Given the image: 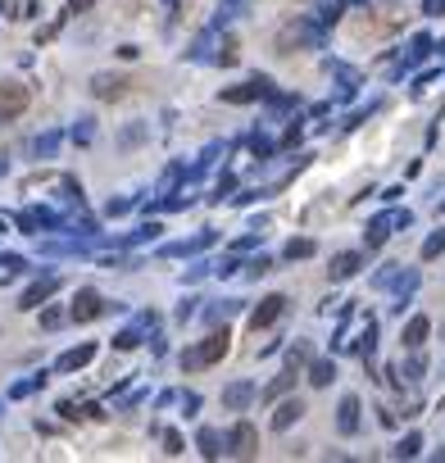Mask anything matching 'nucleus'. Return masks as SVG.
<instances>
[{
	"mask_svg": "<svg viewBox=\"0 0 445 463\" xmlns=\"http://www.w3.org/2000/svg\"><path fill=\"white\" fill-rule=\"evenodd\" d=\"M232 350V332H227V327H222V332H218V327H214V332H209L205 336V341H200V345H191V350H182V373H196V368H214V363L222 359V354H227Z\"/></svg>",
	"mask_w": 445,
	"mask_h": 463,
	"instance_id": "f257e3e1",
	"label": "nucleus"
},
{
	"mask_svg": "<svg viewBox=\"0 0 445 463\" xmlns=\"http://www.w3.org/2000/svg\"><path fill=\"white\" fill-rule=\"evenodd\" d=\"M60 141H64V132H41V137L32 141V154H36V159H55Z\"/></svg>",
	"mask_w": 445,
	"mask_h": 463,
	"instance_id": "bb28decb",
	"label": "nucleus"
},
{
	"mask_svg": "<svg viewBox=\"0 0 445 463\" xmlns=\"http://www.w3.org/2000/svg\"><path fill=\"white\" fill-rule=\"evenodd\" d=\"M300 418H305V404H300V400H282V404H277V413H273V431L295 427Z\"/></svg>",
	"mask_w": 445,
	"mask_h": 463,
	"instance_id": "f3484780",
	"label": "nucleus"
},
{
	"mask_svg": "<svg viewBox=\"0 0 445 463\" xmlns=\"http://www.w3.org/2000/svg\"><path fill=\"white\" fill-rule=\"evenodd\" d=\"M200 409V395L196 391H182V413H187V418H191V413H196Z\"/></svg>",
	"mask_w": 445,
	"mask_h": 463,
	"instance_id": "864d4df0",
	"label": "nucleus"
},
{
	"mask_svg": "<svg viewBox=\"0 0 445 463\" xmlns=\"http://www.w3.org/2000/svg\"><path fill=\"white\" fill-rule=\"evenodd\" d=\"M282 314H286V295H264V300L250 309V327H255V332H264V327H273Z\"/></svg>",
	"mask_w": 445,
	"mask_h": 463,
	"instance_id": "9d476101",
	"label": "nucleus"
},
{
	"mask_svg": "<svg viewBox=\"0 0 445 463\" xmlns=\"http://www.w3.org/2000/svg\"><path fill=\"white\" fill-rule=\"evenodd\" d=\"M323 27H327L323 18H318V23H314V18H295V23H286L282 32H277V51L291 55L295 46H309V51H318V46H323Z\"/></svg>",
	"mask_w": 445,
	"mask_h": 463,
	"instance_id": "f03ea898",
	"label": "nucleus"
},
{
	"mask_svg": "<svg viewBox=\"0 0 445 463\" xmlns=\"http://www.w3.org/2000/svg\"><path fill=\"white\" fill-rule=\"evenodd\" d=\"M214 241H218V232L205 227V232H196L191 241H168V246H159V259H196L200 250H209Z\"/></svg>",
	"mask_w": 445,
	"mask_h": 463,
	"instance_id": "39448f33",
	"label": "nucleus"
},
{
	"mask_svg": "<svg viewBox=\"0 0 445 463\" xmlns=\"http://www.w3.org/2000/svg\"><path fill=\"white\" fill-rule=\"evenodd\" d=\"M69 318H73L69 309H60V304H41V332H60Z\"/></svg>",
	"mask_w": 445,
	"mask_h": 463,
	"instance_id": "393cba45",
	"label": "nucleus"
},
{
	"mask_svg": "<svg viewBox=\"0 0 445 463\" xmlns=\"http://www.w3.org/2000/svg\"><path fill=\"white\" fill-rule=\"evenodd\" d=\"M291 386H295V368H286L282 377H273V382L264 386V395H259V400H282V395L291 391Z\"/></svg>",
	"mask_w": 445,
	"mask_h": 463,
	"instance_id": "cd10ccee",
	"label": "nucleus"
},
{
	"mask_svg": "<svg viewBox=\"0 0 445 463\" xmlns=\"http://www.w3.org/2000/svg\"><path fill=\"white\" fill-rule=\"evenodd\" d=\"M55 291H60V273H46V277H36V282L27 286L23 295H18V309H27V314H32V309H41V304L51 300Z\"/></svg>",
	"mask_w": 445,
	"mask_h": 463,
	"instance_id": "1a4fd4ad",
	"label": "nucleus"
},
{
	"mask_svg": "<svg viewBox=\"0 0 445 463\" xmlns=\"http://www.w3.org/2000/svg\"><path fill=\"white\" fill-rule=\"evenodd\" d=\"M264 273H273V259H268V255H255V259L246 264V277H264Z\"/></svg>",
	"mask_w": 445,
	"mask_h": 463,
	"instance_id": "de8ad7c7",
	"label": "nucleus"
},
{
	"mask_svg": "<svg viewBox=\"0 0 445 463\" xmlns=\"http://www.w3.org/2000/svg\"><path fill=\"white\" fill-rule=\"evenodd\" d=\"M268 191H259V187H250V191H241V196H232V205H255V200H264Z\"/></svg>",
	"mask_w": 445,
	"mask_h": 463,
	"instance_id": "603ef678",
	"label": "nucleus"
},
{
	"mask_svg": "<svg viewBox=\"0 0 445 463\" xmlns=\"http://www.w3.org/2000/svg\"><path fill=\"white\" fill-rule=\"evenodd\" d=\"M259 241H264V232H255V227H250L246 236H237V241H232V250H237V255H246V250H255Z\"/></svg>",
	"mask_w": 445,
	"mask_h": 463,
	"instance_id": "49530a36",
	"label": "nucleus"
},
{
	"mask_svg": "<svg viewBox=\"0 0 445 463\" xmlns=\"http://www.w3.org/2000/svg\"><path fill=\"white\" fill-rule=\"evenodd\" d=\"M27 100H32V91L23 82H0V123H14L27 109Z\"/></svg>",
	"mask_w": 445,
	"mask_h": 463,
	"instance_id": "423d86ee",
	"label": "nucleus"
},
{
	"mask_svg": "<svg viewBox=\"0 0 445 463\" xmlns=\"http://www.w3.org/2000/svg\"><path fill=\"white\" fill-rule=\"evenodd\" d=\"M222 150H227V146H222V141H209V146H205V150H200V159H196V168H191V173H187V177H191V182H196V177H205V173H209V168H214V163H218V154H222Z\"/></svg>",
	"mask_w": 445,
	"mask_h": 463,
	"instance_id": "412c9836",
	"label": "nucleus"
},
{
	"mask_svg": "<svg viewBox=\"0 0 445 463\" xmlns=\"http://www.w3.org/2000/svg\"><path fill=\"white\" fill-rule=\"evenodd\" d=\"M255 395H259L255 382H232V386H222V409L241 413V409H250V404H255Z\"/></svg>",
	"mask_w": 445,
	"mask_h": 463,
	"instance_id": "f8f14e48",
	"label": "nucleus"
},
{
	"mask_svg": "<svg viewBox=\"0 0 445 463\" xmlns=\"http://www.w3.org/2000/svg\"><path fill=\"white\" fill-rule=\"evenodd\" d=\"M173 400H182V395L178 391H159V395H154V409H164V404H173Z\"/></svg>",
	"mask_w": 445,
	"mask_h": 463,
	"instance_id": "bf43d9fd",
	"label": "nucleus"
},
{
	"mask_svg": "<svg viewBox=\"0 0 445 463\" xmlns=\"http://www.w3.org/2000/svg\"><path fill=\"white\" fill-rule=\"evenodd\" d=\"M227 5H237V9H250V0H227Z\"/></svg>",
	"mask_w": 445,
	"mask_h": 463,
	"instance_id": "e2e57ef3",
	"label": "nucleus"
},
{
	"mask_svg": "<svg viewBox=\"0 0 445 463\" xmlns=\"http://www.w3.org/2000/svg\"><path fill=\"white\" fill-rule=\"evenodd\" d=\"M237 60H241V55H237V41H232V36H222V41H218V51H214V64H222V69H232Z\"/></svg>",
	"mask_w": 445,
	"mask_h": 463,
	"instance_id": "72a5a7b5",
	"label": "nucleus"
},
{
	"mask_svg": "<svg viewBox=\"0 0 445 463\" xmlns=\"http://www.w3.org/2000/svg\"><path fill=\"white\" fill-rule=\"evenodd\" d=\"M237 309H241V300H214V304L205 309V323H209V327H218V323H227Z\"/></svg>",
	"mask_w": 445,
	"mask_h": 463,
	"instance_id": "a878e982",
	"label": "nucleus"
},
{
	"mask_svg": "<svg viewBox=\"0 0 445 463\" xmlns=\"http://www.w3.org/2000/svg\"><path fill=\"white\" fill-rule=\"evenodd\" d=\"M159 441H164V455H173V459H178L182 455V450H187V441H182V431H159Z\"/></svg>",
	"mask_w": 445,
	"mask_h": 463,
	"instance_id": "4c0bfd02",
	"label": "nucleus"
},
{
	"mask_svg": "<svg viewBox=\"0 0 445 463\" xmlns=\"http://www.w3.org/2000/svg\"><path fill=\"white\" fill-rule=\"evenodd\" d=\"M423 373H427V359H418V354H413V359L400 368V382H423Z\"/></svg>",
	"mask_w": 445,
	"mask_h": 463,
	"instance_id": "58836bf2",
	"label": "nucleus"
},
{
	"mask_svg": "<svg viewBox=\"0 0 445 463\" xmlns=\"http://www.w3.org/2000/svg\"><path fill=\"white\" fill-rule=\"evenodd\" d=\"M91 95H95V100H123V95H128V77H119V73H95V77H91Z\"/></svg>",
	"mask_w": 445,
	"mask_h": 463,
	"instance_id": "9b49d317",
	"label": "nucleus"
},
{
	"mask_svg": "<svg viewBox=\"0 0 445 463\" xmlns=\"http://www.w3.org/2000/svg\"><path fill=\"white\" fill-rule=\"evenodd\" d=\"M159 232H164V227L154 223V218H146L137 232H128V236H114V241H105V246H114V250H123V246H146V241H154Z\"/></svg>",
	"mask_w": 445,
	"mask_h": 463,
	"instance_id": "dca6fc26",
	"label": "nucleus"
},
{
	"mask_svg": "<svg viewBox=\"0 0 445 463\" xmlns=\"http://www.w3.org/2000/svg\"><path fill=\"white\" fill-rule=\"evenodd\" d=\"M309 359H314V350H309V341H295L291 350H286V368H309Z\"/></svg>",
	"mask_w": 445,
	"mask_h": 463,
	"instance_id": "2f4dec72",
	"label": "nucleus"
},
{
	"mask_svg": "<svg viewBox=\"0 0 445 463\" xmlns=\"http://www.w3.org/2000/svg\"><path fill=\"white\" fill-rule=\"evenodd\" d=\"M187 177V168H182L178 159L168 163V168H164V177H159V196H173V191H178V182Z\"/></svg>",
	"mask_w": 445,
	"mask_h": 463,
	"instance_id": "7c9ffc66",
	"label": "nucleus"
},
{
	"mask_svg": "<svg viewBox=\"0 0 445 463\" xmlns=\"http://www.w3.org/2000/svg\"><path fill=\"white\" fill-rule=\"evenodd\" d=\"M105 264H109V268H123V273H132V268H141V259H137V255H109Z\"/></svg>",
	"mask_w": 445,
	"mask_h": 463,
	"instance_id": "8fccbe9b",
	"label": "nucleus"
},
{
	"mask_svg": "<svg viewBox=\"0 0 445 463\" xmlns=\"http://www.w3.org/2000/svg\"><path fill=\"white\" fill-rule=\"evenodd\" d=\"M336 427H341L345 436L359 431V400H354V395H345V400H341V409H336Z\"/></svg>",
	"mask_w": 445,
	"mask_h": 463,
	"instance_id": "a211bd4d",
	"label": "nucleus"
},
{
	"mask_svg": "<svg viewBox=\"0 0 445 463\" xmlns=\"http://www.w3.org/2000/svg\"><path fill=\"white\" fill-rule=\"evenodd\" d=\"M154 327H159V314H154V309L137 314V323H132V327H123V332L114 336V350H137V345H141V336L154 332Z\"/></svg>",
	"mask_w": 445,
	"mask_h": 463,
	"instance_id": "6e6552de",
	"label": "nucleus"
},
{
	"mask_svg": "<svg viewBox=\"0 0 445 463\" xmlns=\"http://www.w3.org/2000/svg\"><path fill=\"white\" fill-rule=\"evenodd\" d=\"M427 14H445V0H427Z\"/></svg>",
	"mask_w": 445,
	"mask_h": 463,
	"instance_id": "680f3d73",
	"label": "nucleus"
},
{
	"mask_svg": "<svg viewBox=\"0 0 445 463\" xmlns=\"http://www.w3.org/2000/svg\"><path fill=\"white\" fill-rule=\"evenodd\" d=\"M214 51H218V27H209V32H200L196 41H191L187 60H196V64H214Z\"/></svg>",
	"mask_w": 445,
	"mask_h": 463,
	"instance_id": "2eb2a0df",
	"label": "nucleus"
},
{
	"mask_svg": "<svg viewBox=\"0 0 445 463\" xmlns=\"http://www.w3.org/2000/svg\"><path fill=\"white\" fill-rule=\"evenodd\" d=\"M237 268H246V264L237 259V250H232V255H222V259H214V277H232Z\"/></svg>",
	"mask_w": 445,
	"mask_h": 463,
	"instance_id": "a19ab883",
	"label": "nucleus"
},
{
	"mask_svg": "<svg viewBox=\"0 0 445 463\" xmlns=\"http://www.w3.org/2000/svg\"><path fill=\"white\" fill-rule=\"evenodd\" d=\"M132 205H137V200H132V196H109V205H105V214H109V218H123V214H128Z\"/></svg>",
	"mask_w": 445,
	"mask_h": 463,
	"instance_id": "c03bdc74",
	"label": "nucleus"
},
{
	"mask_svg": "<svg viewBox=\"0 0 445 463\" xmlns=\"http://www.w3.org/2000/svg\"><path fill=\"white\" fill-rule=\"evenodd\" d=\"M150 354H154V359H164V354H168V345H164V336H150Z\"/></svg>",
	"mask_w": 445,
	"mask_h": 463,
	"instance_id": "13d9d810",
	"label": "nucleus"
},
{
	"mask_svg": "<svg viewBox=\"0 0 445 463\" xmlns=\"http://www.w3.org/2000/svg\"><path fill=\"white\" fill-rule=\"evenodd\" d=\"M18 232H27V236H41V223H36V209H23V214L14 218Z\"/></svg>",
	"mask_w": 445,
	"mask_h": 463,
	"instance_id": "37998d69",
	"label": "nucleus"
},
{
	"mask_svg": "<svg viewBox=\"0 0 445 463\" xmlns=\"http://www.w3.org/2000/svg\"><path fill=\"white\" fill-rule=\"evenodd\" d=\"M41 386H46V373H32V377H23V382L9 386V400H27V395L41 391Z\"/></svg>",
	"mask_w": 445,
	"mask_h": 463,
	"instance_id": "c756f323",
	"label": "nucleus"
},
{
	"mask_svg": "<svg viewBox=\"0 0 445 463\" xmlns=\"http://www.w3.org/2000/svg\"><path fill=\"white\" fill-rule=\"evenodd\" d=\"M232 191H237V173H222V177L214 182V191H209V200L222 205V196H232Z\"/></svg>",
	"mask_w": 445,
	"mask_h": 463,
	"instance_id": "f704fd0d",
	"label": "nucleus"
},
{
	"mask_svg": "<svg viewBox=\"0 0 445 463\" xmlns=\"http://www.w3.org/2000/svg\"><path fill=\"white\" fill-rule=\"evenodd\" d=\"M18 268H27V259L23 255H5V250H0V273L9 277V273H18Z\"/></svg>",
	"mask_w": 445,
	"mask_h": 463,
	"instance_id": "09e8293b",
	"label": "nucleus"
},
{
	"mask_svg": "<svg viewBox=\"0 0 445 463\" xmlns=\"http://www.w3.org/2000/svg\"><path fill=\"white\" fill-rule=\"evenodd\" d=\"M55 413H60V418H69V422L77 418V409H73V400H60V404H55Z\"/></svg>",
	"mask_w": 445,
	"mask_h": 463,
	"instance_id": "4d7b16f0",
	"label": "nucleus"
},
{
	"mask_svg": "<svg viewBox=\"0 0 445 463\" xmlns=\"http://www.w3.org/2000/svg\"><path fill=\"white\" fill-rule=\"evenodd\" d=\"M146 137H150V123H128V128L119 132V146H141Z\"/></svg>",
	"mask_w": 445,
	"mask_h": 463,
	"instance_id": "473e14b6",
	"label": "nucleus"
},
{
	"mask_svg": "<svg viewBox=\"0 0 445 463\" xmlns=\"http://www.w3.org/2000/svg\"><path fill=\"white\" fill-rule=\"evenodd\" d=\"M168 5H173V0H168Z\"/></svg>",
	"mask_w": 445,
	"mask_h": 463,
	"instance_id": "69168bd1",
	"label": "nucleus"
},
{
	"mask_svg": "<svg viewBox=\"0 0 445 463\" xmlns=\"http://www.w3.org/2000/svg\"><path fill=\"white\" fill-rule=\"evenodd\" d=\"M95 0H69V14H82V9H91Z\"/></svg>",
	"mask_w": 445,
	"mask_h": 463,
	"instance_id": "052dcab7",
	"label": "nucleus"
},
{
	"mask_svg": "<svg viewBox=\"0 0 445 463\" xmlns=\"http://www.w3.org/2000/svg\"><path fill=\"white\" fill-rule=\"evenodd\" d=\"M60 27H64V18H55V23H51V27H41V32H36V46H41V41H51V36H55V32H60Z\"/></svg>",
	"mask_w": 445,
	"mask_h": 463,
	"instance_id": "6e6d98bb",
	"label": "nucleus"
},
{
	"mask_svg": "<svg viewBox=\"0 0 445 463\" xmlns=\"http://www.w3.org/2000/svg\"><path fill=\"white\" fill-rule=\"evenodd\" d=\"M69 314H73V323H95L100 314H109V300H105V295L95 291V286H82V291L73 295Z\"/></svg>",
	"mask_w": 445,
	"mask_h": 463,
	"instance_id": "20e7f679",
	"label": "nucleus"
},
{
	"mask_svg": "<svg viewBox=\"0 0 445 463\" xmlns=\"http://www.w3.org/2000/svg\"><path fill=\"white\" fill-rule=\"evenodd\" d=\"M359 264H364V259L354 255V250H345V255H336V259H332L327 277H332V282H345V277H354V273H359Z\"/></svg>",
	"mask_w": 445,
	"mask_h": 463,
	"instance_id": "6ab92c4d",
	"label": "nucleus"
},
{
	"mask_svg": "<svg viewBox=\"0 0 445 463\" xmlns=\"http://www.w3.org/2000/svg\"><path fill=\"white\" fill-rule=\"evenodd\" d=\"M196 450L205 459H222V455H227V436H222L218 427H200L196 431Z\"/></svg>",
	"mask_w": 445,
	"mask_h": 463,
	"instance_id": "4468645a",
	"label": "nucleus"
},
{
	"mask_svg": "<svg viewBox=\"0 0 445 463\" xmlns=\"http://www.w3.org/2000/svg\"><path fill=\"white\" fill-rule=\"evenodd\" d=\"M196 304H200V300H191V295H187V300L178 304V323H187V318H196Z\"/></svg>",
	"mask_w": 445,
	"mask_h": 463,
	"instance_id": "5fc2aeb1",
	"label": "nucleus"
},
{
	"mask_svg": "<svg viewBox=\"0 0 445 463\" xmlns=\"http://www.w3.org/2000/svg\"><path fill=\"white\" fill-rule=\"evenodd\" d=\"M268 95H273V82L264 73H255L241 86H222V105H255V100H268Z\"/></svg>",
	"mask_w": 445,
	"mask_h": 463,
	"instance_id": "7ed1b4c3",
	"label": "nucleus"
},
{
	"mask_svg": "<svg viewBox=\"0 0 445 463\" xmlns=\"http://www.w3.org/2000/svg\"><path fill=\"white\" fill-rule=\"evenodd\" d=\"M391 227H395V214H382V218H373V223H368V232H364L368 250H377V246H382V241H386V232H391Z\"/></svg>",
	"mask_w": 445,
	"mask_h": 463,
	"instance_id": "4be33fe9",
	"label": "nucleus"
},
{
	"mask_svg": "<svg viewBox=\"0 0 445 463\" xmlns=\"http://www.w3.org/2000/svg\"><path fill=\"white\" fill-rule=\"evenodd\" d=\"M427 332H432L427 318H409V323H404V345H409V350H418V345L427 341Z\"/></svg>",
	"mask_w": 445,
	"mask_h": 463,
	"instance_id": "b1692460",
	"label": "nucleus"
},
{
	"mask_svg": "<svg viewBox=\"0 0 445 463\" xmlns=\"http://www.w3.org/2000/svg\"><path fill=\"white\" fill-rule=\"evenodd\" d=\"M91 137H95V119H86V114H82V119L73 123V141H77V146H86Z\"/></svg>",
	"mask_w": 445,
	"mask_h": 463,
	"instance_id": "ea45409f",
	"label": "nucleus"
},
{
	"mask_svg": "<svg viewBox=\"0 0 445 463\" xmlns=\"http://www.w3.org/2000/svg\"><path fill=\"white\" fill-rule=\"evenodd\" d=\"M309 255H314V241H309V236L286 241V259H291V264H295V259H309Z\"/></svg>",
	"mask_w": 445,
	"mask_h": 463,
	"instance_id": "e433bc0d",
	"label": "nucleus"
},
{
	"mask_svg": "<svg viewBox=\"0 0 445 463\" xmlns=\"http://www.w3.org/2000/svg\"><path fill=\"white\" fill-rule=\"evenodd\" d=\"M441 250H445V227H441V232H432V236L423 241V259H437Z\"/></svg>",
	"mask_w": 445,
	"mask_h": 463,
	"instance_id": "a18cd8bd",
	"label": "nucleus"
},
{
	"mask_svg": "<svg viewBox=\"0 0 445 463\" xmlns=\"http://www.w3.org/2000/svg\"><path fill=\"white\" fill-rule=\"evenodd\" d=\"M273 150H277V141L268 137V132H250V154H255L259 163H264V159H273Z\"/></svg>",
	"mask_w": 445,
	"mask_h": 463,
	"instance_id": "c85d7f7f",
	"label": "nucleus"
},
{
	"mask_svg": "<svg viewBox=\"0 0 445 463\" xmlns=\"http://www.w3.org/2000/svg\"><path fill=\"white\" fill-rule=\"evenodd\" d=\"M95 359V345L86 341V345H73V350H64L60 359H55V373H77V368H86V363Z\"/></svg>",
	"mask_w": 445,
	"mask_h": 463,
	"instance_id": "ddd939ff",
	"label": "nucleus"
},
{
	"mask_svg": "<svg viewBox=\"0 0 445 463\" xmlns=\"http://www.w3.org/2000/svg\"><path fill=\"white\" fill-rule=\"evenodd\" d=\"M214 273V264H209V259H200V264H191L187 273H182V286H191V282H200V277H209Z\"/></svg>",
	"mask_w": 445,
	"mask_h": 463,
	"instance_id": "79ce46f5",
	"label": "nucleus"
},
{
	"mask_svg": "<svg viewBox=\"0 0 445 463\" xmlns=\"http://www.w3.org/2000/svg\"><path fill=\"white\" fill-rule=\"evenodd\" d=\"M300 132H305V123L295 119L291 128H286V137H282V146H286V150H295V146H300Z\"/></svg>",
	"mask_w": 445,
	"mask_h": 463,
	"instance_id": "3c124183",
	"label": "nucleus"
},
{
	"mask_svg": "<svg viewBox=\"0 0 445 463\" xmlns=\"http://www.w3.org/2000/svg\"><path fill=\"white\" fill-rule=\"evenodd\" d=\"M196 196H187V191H173V196H159L146 205V214H178V209H187Z\"/></svg>",
	"mask_w": 445,
	"mask_h": 463,
	"instance_id": "aec40b11",
	"label": "nucleus"
},
{
	"mask_svg": "<svg viewBox=\"0 0 445 463\" xmlns=\"http://www.w3.org/2000/svg\"><path fill=\"white\" fill-rule=\"evenodd\" d=\"M386 5H400V0H386Z\"/></svg>",
	"mask_w": 445,
	"mask_h": 463,
	"instance_id": "0e129e2a",
	"label": "nucleus"
},
{
	"mask_svg": "<svg viewBox=\"0 0 445 463\" xmlns=\"http://www.w3.org/2000/svg\"><path fill=\"white\" fill-rule=\"evenodd\" d=\"M418 450H423V436H418V431H409V436H404L400 445L391 450V455H395V459H413V455H418Z\"/></svg>",
	"mask_w": 445,
	"mask_h": 463,
	"instance_id": "c9c22d12",
	"label": "nucleus"
},
{
	"mask_svg": "<svg viewBox=\"0 0 445 463\" xmlns=\"http://www.w3.org/2000/svg\"><path fill=\"white\" fill-rule=\"evenodd\" d=\"M259 455V431L250 422H237L227 431V459H255Z\"/></svg>",
	"mask_w": 445,
	"mask_h": 463,
	"instance_id": "0eeeda50",
	"label": "nucleus"
},
{
	"mask_svg": "<svg viewBox=\"0 0 445 463\" xmlns=\"http://www.w3.org/2000/svg\"><path fill=\"white\" fill-rule=\"evenodd\" d=\"M309 382H314V386H332L336 382V363L332 359H309Z\"/></svg>",
	"mask_w": 445,
	"mask_h": 463,
	"instance_id": "5701e85b",
	"label": "nucleus"
}]
</instances>
